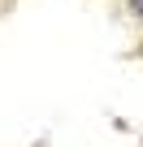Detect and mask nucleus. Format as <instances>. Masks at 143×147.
<instances>
[{"label": "nucleus", "mask_w": 143, "mask_h": 147, "mask_svg": "<svg viewBox=\"0 0 143 147\" xmlns=\"http://www.w3.org/2000/svg\"><path fill=\"white\" fill-rule=\"evenodd\" d=\"M130 5H134V9H139V13H143V0H130Z\"/></svg>", "instance_id": "obj_1"}]
</instances>
